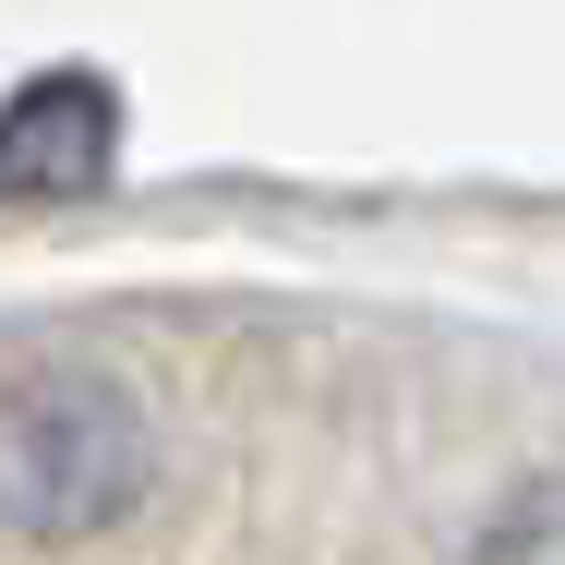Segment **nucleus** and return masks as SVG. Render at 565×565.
Wrapping results in <instances>:
<instances>
[{
  "mask_svg": "<svg viewBox=\"0 0 565 565\" xmlns=\"http://www.w3.org/2000/svg\"><path fill=\"white\" fill-rule=\"evenodd\" d=\"M145 469H157V434H145V409L120 397L109 373H61V361L12 373L0 481H12V530H24V542H85V530H109L120 505L145 493Z\"/></svg>",
  "mask_w": 565,
  "mask_h": 565,
  "instance_id": "f257e3e1",
  "label": "nucleus"
},
{
  "mask_svg": "<svg viewBox=\"0 0 565 565\" xmlns=\"http://www.w3.org/2000/svg\"><path fill=\"white\" fill-rule=\"evenodd\" d=\"M120 157V97L109 73H36L12 109H0V169L24 205H61V193H97Z\"/></svg>",
  "mask_w": 565,
  "mask_h": 565,
  "instance_id": "f03ea898",
  "label": "nucleus"
},
{
  "mask_svg": "<svg viewBox=\"0 0 565 565\" xmlns=\"http://www.w3.org/2000/svg\"><path fill=\"white\" fill-rule=\"evenodd\" d=\"M469 565H565V469H542L530 493H505V518L481 530Z\"/></svg>",
  "mask_w": 565,
  "mask_h": 565,
  "instance_id": "7ed1b4c3",
  "label": "nucleus"
}]
</instances>
